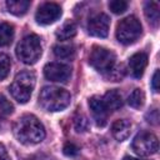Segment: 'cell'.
I'll return each instance as SVG.
<instances>
[{"label":"cell","mask_w":160,"mask_h":160,"mask_svg":"<svg viewBox=\"0 0 160 160\" xmlns=\"http://www.w3.org/2000/svg\"><path fill=\"white\" fill-rule=\"evenodd\" d=\"M146 119H148V121L151 122V124H158V120H159V112H158V110L154 109V110H151L150 112H148V114H146Z\"/></svg>","instance_id":"4316f807"},{"label":"cell","mask_w":160,"mask_h":160,"mask_svg":"<svg viewBox=\"0 0 160 160\" xmlns=\"http://www.w3.org/2000/svg\"><path fill=\"white\" fill-rule=\"evenodd\" d=\"M89 108L91 110V115L98 126H105L108 122L109 110L106 109L104 101L99 96H92L89 99Z\"/></svg>","instance_id":"8fae6325"},{"label":"cell","mask_w":160,"mask_h":160,"mask_svg":"<svg viewBox=\"0 0 160 160\" xmlns=\"http://www.w3.org/2000/svg\"><path fill=\"white\" fill-rule=\"evenodd\" d=\"M151 88L155 92L159 91V70H156L154 72V76H152V80H151Z\"/></svg>","instance_id":"83f0119b"},{"label":"cell","mask_w":160,"mask_h":160,"mask_svg":"<svg viewBox=\"0 0 160 160\" xmlns=\"http://www.w3.org/2000/svg\"><path fill=\"white\" fill-rule=\"evenodd\" d=\"M109 8L114 14H122L128 9V2L124 0H112L109 2Z\"/></svg>","instance_id":"cb8c5ba5"},{"label":"cell","mask_w":160,"mask_h":160,"mask_svg":"<svg viewBox=\"0 0 160 160\" xmlns=\"http://www.w3.org/2000/svg\"><path fill=\"white\" fill-rule=\"evenodd\" d=\"M12 110H14L12 104L4 95L0 94V119L9 116L12 112Z\"/></svg>","instance_id":"603a6c76"},{"label":"cell","mask_w":160,"mask_h":160,"mask_svg":"<svg viewBox=\"0 0 160 160\" xmlns=\"http://www.w3.org/2000/svg\"><path fill=\"white\" fill-rule=\"evenodd\" d=\"M125 74V69H124V65H118V66H114L106 75L110 80L112 81H119L120 79H122Z\"/></svg>","instance_id":"d4e9b609"},{"label":"cell","mask_w":160,"mask_h":160,"mask_svg":"<svg viewBox=\"0 0 160 160\" xmlns=\"http://www.w3.org/2000/svg\"><path fill=\"white\" fill-rule=\"evenodd\" d=\"M102 101L106 106V109L110 111H116L122 106V96L118 90H109L104 98Z\"/></svg>","instance_id":"5bb4252c"},{"label":"cell","mask_w":160,"mask_h":160,"mask_svg":"<svg viewBox=\"0 0 160 160\" xmlns=\"http://www.w3.org/2000/svg\"><path fill=\"white\" fill-rule=\"evenodd\" d=\"M12 134L24 145H35L44 140L45 129L40 120L31 115L26 114L20 116L12 125Z\"/></svg>","instance_id":"6da1fadb"},{"label":"cell","mask_w":160,"mask_h":160,"mask_svg":"<svg viewBox=\"0 0 160 160\" xmlns=\"http://www.w3.org/2000/svg\"><path fill=\"white\" fill-rule=\"evenodd\" d=\"M62 151L66 156H75L79 154V148L74 142H66L62 148Z\"/></svg>","instance_id":"484cf974"},{"label":"cell","mask_w":160,"mask_h":160,"mask_svg":"<svg viewBox=\"0 0 160 160\" xmlns=\"http://www.w3.org/2000/svg\"><path fill=\"white\" fill-rule=\"evenodd\" d=\"M35 88V75L31 71H20L14 81L11 82L9 90L11 96L20 104H26L32 94V90Z\"/></svg>","instance_id":"3957f363"},{"label":"cell","mask_w":160,"mask_h":160,"mask_svg":"<svg viewBox=\"0 0 160 160\" xmlns=\"http://www.w3.org/2000/svg\"><path fill=\"white\" fill-rule=\"evenodd\" d=\"M60 16H61V8L55 2L42 4L35 14L36 22L40 25H50L55 22Z\"/></svg>","instance_id":"9c48e42d"},{"label":"cell","mask_w":160,"mask_h":160,"mask_svg":"<svg viewBox=\"0 0 160 160\" xmlns=\"http://www.w3.org/2000/svg\"><path fill=\"white\" fill-rule=\"evenodd\" d=\"M14 39V26L9 22H0V46L9 45Z\"/></svg>","instance_id":"d6986e66"},{"label":"cell","mask_w":160,"mask_h":160,"mask_svg":"<svg viewBox=\"0 0 160 160\" xmlns=\"http://www.w3.org/2000/svg\"><path fill=\"white\" fill-rule=\"evenodd\" d=\"M109 16L104 12H100L90 18L88 22V32L96 38H106L109 34Z\"/></svg>","instance_id":"30bf717a"},{"label":"cell","mask_w":160,"mask_h":160,"mask_svg":"<svg viewBox=\"0 0 160 160\" xmlns=\"http://www.w3.org/2000/svg\"><path fill=\"white\" fill-rule=\"evenodd\" d=\"M131 148L134 152L139 156H150L158 152L159 141L156 135H154L152 132L141 131L134 138L131 142Z\"/></svg>","instance_id":"52a82bcc"},{"label":"cell","mask_w":160,"mask_h":160,"mask_svg":"<svg viewBox=\"0 0 160 160\" xmlns=\"http://www.w3.org/2000/svg\"><path fill=\"white\" fill-rule=\"evenodd\" d=\"M44 75L50 81L66 82L71 76V68L62 62H49L44 68Z\"/></svg>","instance_id":"ba28073f"},{"label":"cell","mask_w":160,"mask_h":160,"mask_svg":"<svg viewBox=\"0 0 160 160\" xmlns=\"http://www.w3.org/2000/svg\"><path fill=\"white\" fill-rule=\"evenodd\" d=\"M148 65V55L145 52H136L129 59V71L132 78L139 79L142 76Z\"/></svg>","instance_id":"7c38bea8"},{"label":"cell","mask_w":160,"mask_h":160,"mask_svg":"<svg viewBox=\"0 0 160 160\" xmlns=\"http://www.w3.org/2000/svg\"><path fill=\"white\" fill-rule=\"evenodd\" d=\"M41 40L35 34L26 35L16 46V56L26 65L35 64L41 56Z\"/></svg>","instance_id":"277c9868"},{"label":"cell","mask_w":160,"mask_h":160,"mask_svg":"<svg viewBox=\"0 0 160 160\" xmlns=\"http://www.w3.org/2000/svg\"><path fill=\"white\" fill-rule=\"evenodd\" d=\"M89 64L100 74H108L116 64V56L114 51L94 46L89 55Z\"/></svg>","instance_id":"8992f818"},{"label":"cell","mask_w":160,"mask_h":160,"mask_svg":"<svg viewBox=\"0 0 160 160\" xmlns=\"http://www.w3.org/2000/svg\"><path fill=\"white\" fill-rule=\"evenodd\" d=\"M74 128L78 132H84L89 129V120L84 114H79L74 118Z\"/></svg>","instance_id":"7402d4cb"},{"label":"cell","mask_w":160,"mask_h":160,"mask_svg":"<svg viewBox=\"0 0 160 160\" xmlns=\"http://www.w3.org/2000/svg\"><path fill=\"white\" fill-rule=\"evenodd\" d=\"M71 95L58 86H44L39 94V104L46 111H61L70 105Z\"/></svg>","instance_id":"7a4b0ae2"},{"label":"cell","mask_w":160,"mask_h":160,"mask_svg":"<svg viewBox=\"0 0 160 160\" xmlns=\"http://www.w3.org/2000/svg\"><path fill=\"white\" fill-rule=\"evenodd\" d=\"M6 8H8L9 12H11L16 16H20V15H24L29 10L30 1L29 0H8Z\"/></svg>","instance_id":"e0dca14e"},{"label":"cell","mask_w":160,"mask_h":160,"mask_svg":"<svg viewBox=\"0 0 160 160\" xmlns=\"http://www.w3.org/2000/svg\"><path fill=\"white\" fill-rule=\"evenodd\" d=\"M111 132H112V136L118 141L126 140L130 136V132H131V124H130V121H128L125 119L116 120L112 124V126H111Z\"/></svg>","instance_id":"4fadbf2b"},{"label":"cell","mask_w":160,"mask_h":160,"mask_svg":"<svg viewBox=\"0 0 160 160\" xmlns=\"http://www.w3.org/2000/svg\"><path fill=\"white\" fill-rule=\"evenodd\" d=\"M0 160H10V158L8 155V151H6V149L2 144H0Z\"/></svg>","instance_id":"f1b7e54d"},{"label":"cell","mask_w":160,"mask_h":160,"mask_svg":"<svg viewBox=\"0 0 160 160\" xmlns=\"http://www.w3.org/2000/svg\"><path fill=\"white\" fill-rule=\"evenodd\" d=\"M122 160H140V159H135V158H130V156H125Z\"/></svg>","instance_id":"f546056e"},{"label":"cell","mask_w":160,"mask_h":160,"mask_svg":"<svg viewBox=\"0 0 160 160\" xmlns=\"http://www.w3.org/2000/svg\"><path fill=\"white\" fill-rule=\"evenodd\" d=\"M128 102L134 109H140L145 102V94L141 89H134L128 98Z\"/></svg>","instance_id":"ffe728a7"},{"label":"cell","mask_w":160,"mask_h":160,"mask_svg":"<svg viewBox=\"0 0 160 160\" xmlns=\"http://www.w3.org/2000/svg\"><path fill=\"white\" fill-rule=\"evenodd\" d=\"M142 28L138 18L130 15L124 18L118 22L116 26V38L124 45L134 44L141 35Z\"/></svg>","instance_id":"5b68a950"},{"label":"cell","mask_w":160,"mask_h":160,"mask_svg":"<svg viewBox=\"0 0 160 160\" xmlns=\"http://www.w3.org/2000/svg\"><path fill=\"white\" fill-rule=\"evenodd\" d=\"M76 31H78L76 24L74 21L68 20L56 30V38L59 40H69L76 35Z\"/></svg>","instance_id":"ac0fdd59"},{"label":"cell","mask_w":160,"mask_h":160,"mask_svg":"<svg viewBox=\"0 0 160 160\" xmlns=\"http://www.w3.org/2000/svg\"><path fill=\"white\" fill-rule=\"evenodd\" d=\"M159 9H160V6H159V2H156V1H148L145 4V8H144L145 16L152 26H158V24H159V19H160Z\"/></svg>","instance_id":"2e32d148"},{"label":"cell","mask_w":160,"mask_h":160,"mask_svg":"<svg viewBox=\"0 0 160 160\" xmlns=\"http://www.w3.org/2000/svg\"><path fill=\"white\" fill-rule=\"evenodd\" d=\"M75 46L72 44H56L54 46V55L61 60H72L75 58Z\"/></svg>","instance_id":"9a60e30c"},{"label":"cell","mask_w":160,"mask_h":160,"mask_svg":"<svg viewBox=\"0 0 160 160\" xmlns=\"http://www.w3.org/2000/svg\"><path fill=\"white\" fill-rule=\"evenodd\" d=\"M10 68H11L10 58L6 54H0V81L9 75Z\"/></svg>","instance_id":"44dd1931"}]
</instances>
